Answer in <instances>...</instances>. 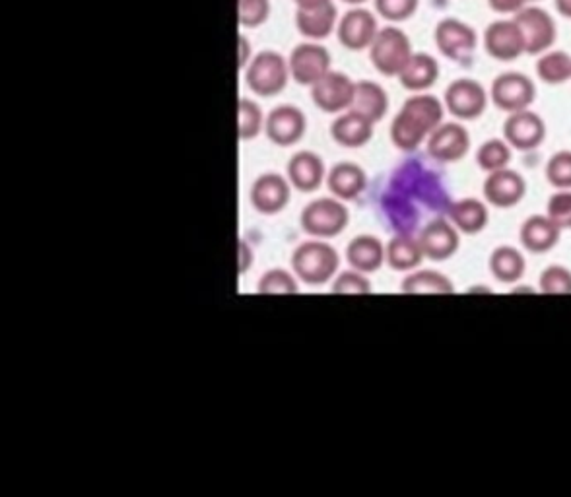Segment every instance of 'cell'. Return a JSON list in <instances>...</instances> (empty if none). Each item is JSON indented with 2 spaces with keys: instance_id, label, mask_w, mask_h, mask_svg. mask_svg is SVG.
Instances as JSON below:
<instances>
[{
  "instance_id": "6da1fadb",
  "label": "cell",
  "mask_w": 571,
  "mask_h": 497,
  "mask_svg": "<svg viewBox=\"0 0 571 497\" xmlns=\"http://www.w3.org/2000/svg\"><path fill=\"white\" fill-rule=\"evenodd\" d=\"M443 123V105L430 94H416L404 101L403 109L397 113L391 125L393 144L404 150H416L430 134Z\"/></svg>"
},
{
  "instance_id": "7a4b0ae2",
  "label": "cell",
  "mask_w": 571,
  "mask_h": 497,
  "mask_svg": "<svg viewBox=\"0 0 571 497\" xmlns=\"http://www.w3.org/2000/svg\"><path fill=\"white\" fill-rule=\"evenodd\" d=\"M340 265V257L335 247L325 241H305L294 255H292V268L302 278L305 284H325L331 280Z\"/></svg>"
},
{
  "instance_id": "3957f363",
  "label": "cell",
  "mask_w": 571,
  "mask_h": 497,
  "mask_svg": "<svg viewBox=\"0 0 571 497\" xmlns=\"http://www.w3.org/2000/svg\"><path fill=\"white\" fill-rule=\"evenodd\" d=\"M412 55L408 35L395 26L379 30L370 47L371 63L383 76H399Z\"/></svg>"
},
{
  "instance_id": "277c9868",
  "label": "cell",
  "mask_w": 571,
  "mask_h": 497,
  "mask_svg": "<svg viewBox=\"0 0 571 497\" xmlns=\"http://www.w3.org/2000/svg\"><path fill=\"white\" fill-rule=\"evenodd\" d=\"M290 76V65L282 55L274 51H263L247 68L245 80L257 96L272 98L286 88Z\"/></svg>"
},
{
  "instance_id": "5b68a950",
  "label": "cell",
  "mask_w": 571,
  "mask_h": 497,
  "mask_svg": "<svg viewBox=\"0 0 571 497\" xmlns=\"http://www.w3.org/2000/svg\"><path fill=\"white\" fill-rule=\"evenodd\" d=\"M513 20L521 30L527 55H542L556 43V22L546 10L537 6H525L515 14Z\"/></svg>"
},
{
  "instance_id": "8992f818",
  "label": "cell",
  "mask_w": 571,
  "mask_h": 497,
  "mask_svg": "<svg viewBox=\"0 0 571 497\" xmlns=\"http://www.w3.org/2000/svg\"><path fill=\"white\" fill-rule=\"evenodd\" d=\"M348 208L336 199H317L309 202L302 212L305 232L315 237H335L348 226Z\"/></svg>"
},
{
  "instance_id": "52a82bcc",
  "label": "cell",
  "mask_w": 571,
  "mask_h": 497,
  "mask_svg": "<svg viewBox=\"0 0 571 497\" xmlns=\"http://www.w3.org/2000/svg\"><path fill=\"white\" fill-rule=\"evenodd\" d=\"M492 101L505 113L529 109L537 96L533 80L521 72H504L492 84Z\"/></svg>"
},
{
  "instance_id": "ba28073f",
  "label": "cell",
  "mask_w": 571,
  "mask_h": 497,
  "mask_svg": "<svg viewBox=\"0 0 571 497\" xmlns=\"http://www.w3.org/2000/svg\"><path fill=\"white\" fill-rule=\"evenodd\" d=\"M488 105L486 90L472 78H459L445 90V107L451 115L463 121L478 119Z\"/></svg>"
},
{
  "instance_id": "9c48e42d",
  "label": "cell",
  "mask_w": 571,
  "mask_h": 497,
  "mask_svg": "<svg viewBox=\"0 0 571 497\" xmlns=\"http://www.w3.org/2000/svg\"><path fill=\"white\" fill-rule=\"evenodd\" d=\"M290 74L302 86H313L331 70V53L317 43H302L290 55Z\"/></svg>"
},
{
  "instance_id": "30bf717a",
  "label": "cell",
  "mask_w": 571,
  "mask_h": 497,
  "mask_svg": "<svg viewBox=\"0 0 571 497\" xmlns=\"http://www.w3.org/2000/svg\"><path fill=\"white\" fill-rule=\"evenodd\" d=\"M478 43V35L469 24L457 18H445L437 24L436 45L447 59L467 61L474 53Z\"/></svg>"
},
{
  "instance_id": "8fae6325",
  "label": "cell",
  "mask_w": 571,
  "mask_h": 497,
  "mask_svg": "<svg viewBox=\"0 0 571 497\" xmlns=\"http://www.w3.org/2000/svg\"><path fill=\"white\" fill-rule=\"evenodd\" d=\"M471 150V134L459 123H441L428 138L430 156L443 162H459Z\"/></svg>"
},
{
  "instance_id": "7c38bea8",
  "label": "cell",
  "mask_w": 571,
  "mask_h": 497,
  "mask_svg": "<svg viewBox=\"0 0 571 497\" xmlns=\"http://www.w3.org/2000/svg\"><path fill=\"white\" fill-rule=\"evenodd\" d=\"M356 84L342 72L329 70L319 82L313 84V101L325 113H340L350 109Z\"/></svg>"
},
{
  "instance_id": "4fadbf2b",
  "label": "cell",
  "mask_w": 571,
  "mask_h": 497,
  "mask_svg": "<svg viewBox=\"0 0 571 497\" xmlns=\"http://www.w3.org/2000/svg\"><path fill=\"white\" fill-rule=\"evenodd\" d=\"M379 32L377 20L370 10L364 8H354L348 10L338 24V41L342 47L348 51H364L371 47L375 35Z\"/></svg>"
},
{
  "instance_id": "5bb4252c",
  "label": "cell",
  "mask_w": 571,
  "mask_h": 497,
  "mask_svg": "<svg viewBox=\"0 0 571 497\" xmlns=\"http://www.w3.org/2000/svg\"><path fill=\"white\" fill-rule=\"evenodd\" d=\"M484 47L492 59L515 61L525 53V41L515 20L492 22L484 32Z\"/></svg>"
},
{
  "instance_id": "9a60e30c",
  "label": "cell",
  "mask_w": 571,
  "mask_h": 497,
  "mask_svg": "<svg viewBox=\"0 0 571 497\" xmlns=\"http://www.w3.org/2000/svg\"><path fill=\"white\" fill-rule=\"evenodd\" d=\"M505 142L517 150H535L546 136L544 121L535 111L523 109L509 113L504 125Z\"/></svg>"
},
{
  "instance_id": "2e32d148",
  "label": "cell",
  "mask_w": 571,
  "mask_h": 497,
  "mask_svg": "<svg viewBox=\"0 0 571 497\" xmlns=\"http://www.w3.org/2000/svg\"><path fill=\"white\" fill-rule=\"evenodd\" d=\"M265 127L274 144L292 146L302 140L307 129V119L302 109L296 105H278L270 111Z\"/></svg>"
},
{
  "instance_id": "e0dca14e",
  "label": "cell",
  "mask_w": 571,
  "mask_h": 497,
  "mask_svg": "<svg viewBox=\"0 0 571 497\" xmlns=\"http://www.w3.org/2000/svg\"><path fill=\"white\" fill-rule=\"evenodd\" d=\"M527 193L525 179L513 169H500L488 175L484 183V197L496 208H511L519 204Z\"/></svg>"
},
{
  "instance_id": "ac0fdd59",
  "label": "cell",
  "mask_w": 571,
  "mask_h": 497,
  "mask_svg": "<svg viewBox=\"0 0 571 497\" xmlns=\"http://www.w3.org/2000/svg\"><path fill=\"white\" fill-rule=\"evenodd\" d=\"M290 183L278 173L261 175L251 187V202L261 214H278L290 202Z\"/></svg>"
},
{
  "instance_id": "d6986e66",
  "label": "cell",
  "mask_w": 571,
  "mask_h": 497,
  "mask_svg": "<svg viewBox=\"0 0 571 497\" xmlns=\"http://www.w3.org/2000/svg\"><path fill=\"white\" fill-rule=\"evenodd\" d=\"M424 257L432 261H447L459 249V232L447 220L430 222L418 237Z\"/></svg>"
},
{
  "instance_id": "ffe728a7",
  "label": "cell",
  "mask_w": 571,
  "mask_h": 497,
  "mask_svg": "<svg viewBox=\"0 0 571 497\" xmlns=\"http://www.w3.org/2000/svg\"><path fill=\"white\" fill-rule=\"evenodd\" d=\"M288 179L298 191L313 193L325 181V164L313 152H298L288 162Z\"/></svg>"
},
{
  "instance_id": "44dd1931",
  "label": "cell",
  "mask_w": 571,
  "mask_h": 497,
  "mask_svg": "<svg viewBox=\"0 0 571 497\" xmlns=\"http://www.w3.org/2000/svg\"><path fill=\"white\" fill-rule=\"evenodd\" d=\"M560 226L548 216H531L521 226V243L531 253H546L554 249L560 241Z\"/></svg>"
},
{
  "instance_id": "7402d4cb",
  "label": "cell",
  "mask_w": 571,
  "mask_h": 497,
  "mask_svg": "<svg viewBox=\"0 0 571 497\" xmlns=\"http://www.w3.org/2000/svg\"><path fill=\"white\" fill-rule=\"evenodd\" d=\"M373 125L370 119L356 111H348L340 115L331 127V134L336 142L344 148H362L373 136Z\"/></svg>"
},
{
  "instance_id": "603a6c76",
  "label": "cell",
  "mask_w": 571,
  "mask_h": 497,
  "mask_svg": "<svg viewBox=\"0 0 571 497\" xmlns=\"http://www.w3.org/2000/svg\"><path fill=\"white\" fill-rule=\"evenodd\" d=\"M327 185L336 199L352 200L362 195L368 185V177L362 167L352 162H342L331 169Z\"/></svg>"
},
{
  "instance_id": "cb8c5ba5",
  "label": "cell",
  "mask_w": 571,
  "mask_h": 497,
  "mask_svg": "<svg viewBox=\"0 0 571 497\" xmlns=\"http://www.w3.org/2000/svg\"><path fill=\"white\" fill-rule=\"evenodd\" d=\"M437 76H439V67L436 59L426 53H414L401 70L399 82L406 90L420 94L436 84Z\"/></svg>"
},
{
  "instance_id": "d4e9b609",
  "label": "cell",
  "mask_w": 571,
  "mask_h": 497,
  "mask_svg": "<svg viewBox=\"0 0 571 497\" xmlns=\"http://www.w3.org/2000/svg\"><path fill=\"white\" fill-rule=\"evenodd\" d=\"M346 257L354 270L368 274V272L379 270L385 263V247L373 235H360L354 241H350L346 249Z\"/></svg>"
},
{
  "instance_id": "484cf974",
  "label": "cell",
  "mask_w": 571,
  "mask_h": 497,
  "mask_svg": "<svg viewBox=\"0 0 571 497\" xmlns=\"http://www.w3.org/2000/svg\"><path fill=\"white\" fill-rule=\"evenodd\" d=\"M387 109H389V98L379 84L370 80L356 82L350 111H356L366 119H370L371 123H377L385 117Z\"/></svg>"
},
{
  "instance_id": "4316f807",
  "label": "cell",
  "mask_w": 571,
  "mask_h": 497,
  "mask_svg": "<svg viewBox=\"0 0 571 497\" xmlns=\"http://www.w3.org/2000/svg\"><path fill=\"white\" fill-rule=\"evenodd\" d=\"M336 20H338V12L333 2L319 6V8H309V10L298 8V14H296V26L300 34L309 39L329 37L336 28Z\"/></svg>"
},
{
  "instance_id": "83f0119b",
  "label": "cell",
  "mask_w": 571,
  "mask_h": 497,
  "mask_svg": "<svg viewBox=\"0 0 571 497\" xmlns=\"http://www.w3.org/2000/svg\"><path fill=\"white\" fill-rule=\"evenodd\" d=\"M449 218H451V224L459 232L474 235V233L482 232L486 228L488 210H486L484 202H480L478 199L457 200L449 208Z\"/></svg>"
},
{
  "instance_id": "f1b7e54d",
  "label": "cell",
  "mask_w": 571,
  "mask_h": 497,
  "mask_svg": "<svg viewBox=\"0 0 571 497\" xmlns=\"http://www.w3.org/2000/svg\"><path fill=\"white\" fill-rule=\"evenodd\" d=\"M401 290L410 296H445L453 294V282L434 270H420L404 278Z\"/></svg>"
},
{
  "instance_id": "f546056e",
  "label": "cell",
  "mask_w": 571,
  "mask_h": 497,
  "mask_svg": "<svg viewBox=\"0 0 571 497\" xmlns=\"http://www.w3.org/2000/svg\"><path fill=\"white\" fill-rule=\"evenodd\" d=\"M422 259H424V251L420 243L406 235L393 237L385 249V261L393 270L410 272L422 263Z\"/></svg>"
},
{
  "instance_id": "4dcf8cb0",
  "label": "cell",
  "mask_w": 571,
  "mask_h": 497,
  "mask_svg": "<svg viewBox=\"0 0 571 497\" xmlns=\"http://www.w3.org/2000/svg\"><path fill=\"white\" fill-rule=\"evenodd\" d=\"M525 257L513 249V247H498L492 257H490V270L492 274L504 282V284H513L517 282L523 274H525Z\"/></svg>"
},
{
  "instance_id": "1f68e13d",
  "label": "cell",
  "mask_w": 571,
  "mask_h": 497,
  "mask_svg": "<svg viewBox=\"0 0 571 497\" xmlns=\"http://www.w3.org/2000/svg\"><path fill=\"white\" fill-rule=\"evenodd\" d=\"M538 78L546 84H564L571 80V57L566 51H546L537 63Z\"/></svg>"
},
{
  "instance_id": "d6a6232c",
  "label": "cell",
  "mask_w": 571,
  "mask_h": 497,
  "mask_svg": "<svg viewBox=\"0 0 571 497\" xmlns=\"http://www.w3.org/2000/svg\"><path fill=\"white\" fill-rule=\"evenodd\" d=\"M509 162H511V148H509V144L505 140L492 138V140L484 142L478 148L476 164L482 167L484 171H488V173L505 169V167L509 166Z\"/></svg>"
},
{
  "instance_id": "836d02e7",
  "label": "cell",
  "mask_w": 571,
  "mask_h": 497,
  "mask_svg": "<svg viewBox=\"0 0 571 497\" xmlns=\"http://www.w3.org/2000/svg\"><path fill=\"white\" fill-rule=\"evenodd\" d=\"M237 133L241 140H251L263 131V111L251 100H239L237 103Z\"/></svg>"
},
{
  "instance_id": "e575fe53",
  "label": "cell",
  "mask_w": 571,
  "mask_h": 497,
  "mask_svg": "<svg viewBox=\"0 0 571 497\" xmlns=\"http://www.w3.org/2000/svg\"><path fill=\"white\" fill-rule=\"evenodd\" d=\"M540 292L548 296H570L571 272L566 266H548L540 274Z\"/></svg>"
},
{
  "instance_id": "d590c367",
  "label": "cell",
  "mask_w": 571,
  "mask_h": 497,
  "mask_svg": "<svg viewBox=\"0 0 571 497\" xmlns=\"http://www.w3.org/2000/svg\"><path fill=\"white\" fill-rule=\"evenodd\" d=\"M298 292V284L294 276L286 270H269L261 280H259V294H269V296H290Z\"/></svg>"
},
{
  "instance_id": "8d00e7d4",
  "label": "cell",
  "mask_w": 571,
  "mask_h": 497,
  "mask_svg": "<svg viewBox=\"0 0 571 497\" xmlns=\"http://www.w3.org/2000/svg\"><path fill=\"white\" fill-rule=\"evenodd\" d=\"M546 179L560 191H571V152L564 150L550 158L546 164Z\"/></svg>"
},
{
  "instance_id": "74e56055",
  "label": "cell",
  "mask_w": 571,
  "mask_h": 497,
  "mask_svg": "<svg viewBox=\"0 0 571 497\" xmlns=\"http://www.w3.org/2000/svg\"><path fill=\"white\" fill-rule=\"evenodd\" d=\"M269 0H237V18L243 28H257L267 22Z\"/></svg>"
},
{
  "instance_id": "f35d334b",
  "label": "cell",
  "mask_w": 571,
  "mask_h": 497,
  "mask_svg": "<svg viewBox=\"0 0 571 497\" xmlns=\"http://www.w3.org/2000/svg\"><path fill=\"white\" fill-rule=\"evenodd\" d=\"M333 292L335 294H348V296H366L371 292L370 280L358 270H348L336 278Z\"/></svg>"
},
{
  "instance_id": "ab89813d",
  "label": "cell",
  "mask_w": 571,
  "mask_h": 497,
  "mask_svg": "<svg viewBox=\"0 0 571 497\" xmlns=\"http://www.w3.org/2000/svg\"><path fill=\"white\" fill-rule=\"evenodd\" d=\"M375 8L389 22H404L414 16L418 0H375Z\"/></svg>"
},
{
  "instance_id": "60d3db41",
  "label": "cell",
  "mask_w": 571,
  "mask_h": 497,
  "mask_svg": "<svg viewBox=\"0 0 571 497\" xmlns=\"http://www.w3.org/2000/svg\"><path fill=\"white\" fill-rule=\"evenodd\" d=\"M548 218L560 228H570L571 191H560L548 200Z\"/></svg>"
},
{
  "instance_id": "b9f144b4",
  "label": "cell",
  "mask_w": 571,
  "mask_h": 497,
  "mask_svg": "<svg viewBox=\"0 0 571 497\" xmlns=\"http://www.w3.org/2000/svg\"><path fill=\"white\" fill-rule=\"evenodd\" d=\"M488 4L494 12L500 14H517L519 10L525 8L523 0H488Z\"/></svg>"
},
{
  "instance_id": "7bdbcfd3",
  "label": "cell",
  "mask_w": 571,
  "mask_h": 497,
  "mask_svg": "<svg viewBox=\"0 0 571 497\" xmlns=\"http://www.w3.org/2000/svg\"><path fill=\"white\" fill-rule=\"evenodd\" d=\"M298 4V8H303V10H309V8H319V6H325L333 0H294Z\"/></svg>"
},
{
  "instance_id": "ee69618b",
  "label": "cell",
  "mask_w": 571,
  "mask_h": 497,
  "mask_svg": "<svg viewBox=\"0 0 571 497\" xmlns=\"http://www.w3.org/2000/svg\"><path fill=\"white\" fill-rule=\"evenodd\" d=\"M556 10L564 18H571V0H556Z\"/></svg>"
},
{
  "instance_id": "f6af8a7d",
  "label": "cell",
  "mask_w": 571,
  "mask_h": 497,
  "mask_svg": "<svg viewBox=\"0 0 571 497\" xmlns=\"http://www.w3.org/2000/svg\"><path fill=\"white\" fill-rule=\"evenodd\" d=\"M239 41H241V51H243V53H245V51H247V53H249V43H247V45H245V39H243V37H241V39H239ZM243 65H245V57H243V55H241V59H239V67H243Z\"/></svg>"
},
{
  "instance_id": "bcb514c9",
  "label": "cell",
  "mask_w": 571,
  "mask_h": 497,
  "mask_svg": "<svg viewBox=\"0 0 571 497\" xmlns=\"http://www.w3.org/2000/svg\"><path fill=\"white\" fill-rule=\"evenodd\" d=\"M342 2H346V4H364L368 0H342Z\"/></svg>"
},
{
  "instance_id": "7dc6e473",
  "label": "cell",
  "mask_w": 571,
  "mask_h": 497,
  "mask_svg": "<svg viewBox=\"0 0 571 497\" xmlns=\"http://www.w3.org/2000/svg\"><path fill=\"white\" fill-rule=\"evenodd\" d=\"M529 2H537V0H523V4H525V6H527Z\"/></svg>"
},
{
  "instance_id": "c3c4849f",
  "label": "cell",
  "mask_w": 571,
  "mask_h": 497,
  "mask_svg": "<svg viewBox=\"0 0 571 497\" xmlns=\"http://www.w3.org/2000/svg\"><path fill=\"white\" fill-rule=\"evenodd\" d=\"M570 228H571V222H570Z\"/></svg>"
}]
</instances>
